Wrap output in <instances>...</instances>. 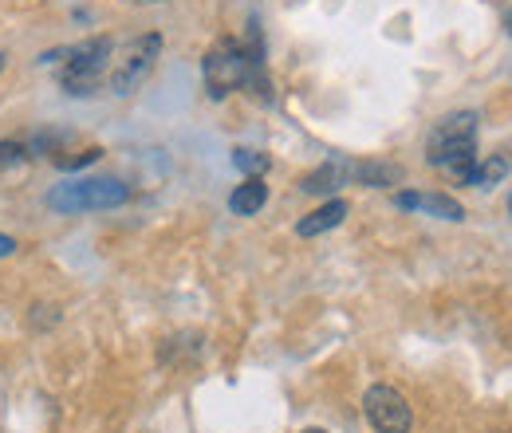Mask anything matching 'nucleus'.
Returning <instances> with one entry per match:
<instances>
[{"mask_svg": "<svg viewBox=\"0 0 512 433\" xmlns=\"http://www.w3.org/2000/svg\"><path fill=\"white\" fill-rule=\"evenodd\" d=\"M158 56H162V36H158V32H146V36L130 40L123 60H115L111 75H107V91H111V95H134V91L150 79Z\"/></svg>", "mask_w": 512, "mask_h": 433, "instance_id": "4", "label": "nucleus"}, {"mask_svg": "<svg viewBox=\"0 0 512 433\" xmlns=\"http://www.w3.org/2000/svg\"><path fill=\"white\" fill-rule=\"evenodd\" d=\"M201 79H205V91L209 99H229L233 91L241 87H253L256 95H268V79H264V44H260V32H249V44L225 36L217 40L205 60H201Z\"/></svg>", "mask_w": 512, "mask_h": 433, "instance_id": "1", "label": "nucleus"}, {"mask_svg": "<svg viewBox=\"0 0 512 433\" xmlns=\"http://www.w3.org/2000/svg\"><path fill=\"white\" fill-rule=\"evenodd\" d=\"M233 166H237L241 174H249V178H260V174L272 166V158L260 154V150H233Z\"/></svg>", "mask_w": 512, "mask_h": 433, "instance_id": "13", "label": "nucleus"}, {"mask_svg": "<svg viewBox=\"0 0 512 433\" xmlns=\"http://www.w3.org/2000/svg\"><path fill=\"white\" fill-rule=\"evenodd\" d=\"M406 170L398 162H351V182L359 186H371V189H390V186H402Z\"/></svg>", "mask_w": 512, "mask_h": 433, "instance_id": "9", "label": "nucleus"}, {"mask_svg": "<svg viewBox=\"0 0 512 433\" xmlns=\"http://www.w3.org/2000/svg\"><path fill=\"white\" fill-rule=\"evenodd\" d=\"M127 201H130V186L119 182V178H67V182L48 189V197H44V205L52 213H64V217L119 209Z\"/></svg>", "mask_w": 512, "mask_h": 433, "instance_id": "2", "label": "nucleus"}, {"mask_svg": "<svg viewBox=\"0 0 512 433\" xmlns=\"http://www.w3.org/2000/svg\"><path fill=\"white\" fill-rule=\"evenodd\" d=\"M394 205L406 209V213H430V217H442V221H465L461 201H453L449 193H414V189H402V193H394Z\"/></svg>", "mask_w": 512, "mask_h": 433, "instance_id": "7", "label": "nucleus"}, {"mask_svg": "<svg viewBox=\"0 0 512 433\" xmlns=\"http://www.w3.org/2000/svg\"><path fill=\"white\" fill-rule=\"evenodd\" d=\"M477 146V111H453L442 123L430 130V142H426V162L430 166H446L449 158L465 154Z\"/></svg>", "mask_w": 512, "mask_h": 433, "instance_id": "5", "label": "nucleus"}, {"mask_svg": "<svg viewBox=\"0 0 512 433\" xmlns=\"http://www.w3.org/2000/svg\"><path fill=\"white\" fill-rule=\"evenodd\" d=\"M264 201H268V186H264V178H245L241 186L229 193V209L237 213V217H253L264 209Z\"/></svg>", "mask_w": 512, "mask_h": 433, "instance_id": "11", "label": "nucleus"}, {"mask_svg": "<svg viewBox=\"0 0 512 433\" xmlns=\"http://www.w3.org/2000/svg\"><path fill=\"white\" fill-rule=\"evenodd\" d=\"M509 170H512L509 158H505V154H493L489 162H481V166H477V174H473V186H477V189L501 186V182L509 178Z\"/></svg>", "mask_w": 512, "mask_h": 433, "instance_id": "12", "label": "nucleus"}, {"mask_svg": "<svg viewBox=\"0 0 512 433\" xmlns=\"http://www.w3.org/2000/svg\"><path fill=\"white\" fill-rule=\"evenodd\" d=\"M347 178H351V162L331 158V162H323L320 170H312V174L300 182V189H304V193H312V197H327V193H335V189L343 186Z\"/></svg>", "mask_w": 512, "mask_h": 433, "instance_id": "10", "label": "nucleus"}, {"mask_svg": "<svg viewBox=\"0 0 512 433\" xmlns=\"http://www.w3.org/2000/svg\"><path fill=\"white\" fill-rule=\"evenodd\" d=\"M363 414H367V422L379 433H410V426H414L410 402H406L394 386H386V382L371 386V390L363 394Z\"/></svg>", "mask_w": 512, "mask_h": 433, "instance_id": "6", "label": "nucleus"}, {"mask_svg": "<svg viewBox=\"0 0 512 433\" xmlns=\"http://www.w3.org/2000/svg\"><path fill=\"white\" fill-rule=\"evenodd\" d=\"M304 433H327V430H304Z\"/></svg>", "mask_w": 512, "mask_h": 433, "instance_id": "20", "label": "nucleus"}, {"mask_svg": "<svg viewBox=\"0 0 512 433\" xmlns=\"http://www.w3.org/2000/svg\"><path fill=\"white\" fill-rule=\"evenodd\" d=\"M0 71H4V52H0Z\"/></svg>", "mask_w": 512, "mask_h": 433, "instance_id": "19", "label": "nucleus"}, {"mask_svg": "<svg viewBox=\"0 0 512 433\" xmlns=\"http://www.w3.org/2000/svg\"><path fill=\"white\" fill-rule=\"evenodd\" d=\"M64 56H67V63L60 67V87H64V95L87 99V95H95V91L107 83V75H111L115 40H111V36H91V40L67 48Z\"/></svg>", "mask_w": 512, "mask_h": 433, "instance_id": "3", "label": "nucleus"}, {"mask_svg": "<svg viewBox=\"0 0 512 433\" xmlns=\"http://www.w3.org/2000/svg\"><path fill=\"white\" fill-rule=\"evenodd\" d=\"M103 158V150L99 146H87V150H79V154H56L52 162L64 170V174H71V170H83V166H95Z\"/></svg>", "mask_w": 512, "mask_h": 433, "instance_id": "15", "label": "nucleus"}, {"mask_svg": "<svg viewBox=\"0 0 512 433\" xmlns=\"http://www.w3.org/2000/svg\"><path fill=\"white\" fill-rule=\"evenodd\" d=\"M28 158H32V150H28L24 138H0V170L20 166V162H28Z\"/></svg>", "mask_w": 512, "mask_h": 433, "instance_id": "14", "label": "nucleus"}, {"mask_svg": "<svg viewBox=\"0 0 512 433\" xmlns=\"http://www.w3.org/2000/svg\"><path fill=\"white\" fill-rule=\"evenodd\" d=\"M505 24H509V32H512V12H509V16H505Z\"/></svg>", "mask_w": 512, "mask_h": 433, "instance_id": "18", "label": "nucleus"}, {"mask_svg": "<svg viewBox=\"0 0 512 433\" xmlns=\"http://www.w3.org/2000/svg\"><path fill=\"white\" fill-rule=\"evenodd\" d=\"M347 213H351V205H347L343 197H327L320 209H312V213L296 225V237H323V233L339 229V225L347 221Z\"/></svg>", "mask_w": 512, "mask_h": 433, "instance_id": "8", "label": "nucleus"}, {"mask_svg": "<svg viewBox=\"0 0 512 433\" xmlns=\"http://www.w3.org/2000/svg\"><path fill=\"white\" fill-rule=\"evenodd\" d=\"M509 213H512V193H509Z\"/></svg>", "mask_w": 512, "mask_h": 433, "instance_id": "21", "label": "nucleus"}, {"mask_svg": "<svg viewBox=\"0 0 512 433\" xmlns=\"http://www.w3.org/2000/svg\"><path fill=\"white\" fill-rule=\"evenodd\" d=\"M134 4H158V0H134Z\"/></svg>", "mask_w": 512, "mask_h": 433, "instance_id": "17", "label": "nucleus"}, {"mask_svg": "<svg viewBox=\"0 0 512 433\" xmlns=\"http://www.w3.org/2000/svg\"><path fill=\"white\" fill-rule=\"evenodd\" d=\"M12 252H16V241H12V237H4V233H0V260H4V256H12Z\"/></svg>", "mask_w": 512, "mask_h": 433, "instance_id": "16", "label": "nucleus"}]
</instances>
